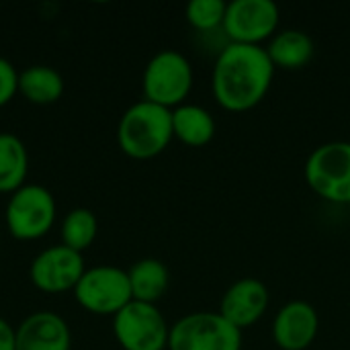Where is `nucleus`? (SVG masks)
<instances>
[{"instance_id":"10","label":"nucleus","mask_w":350,"mask_h":350,"mask_svg":"<svg viewBox=\"0 0 350 350\" xmlns=\"http://www.w3.org/2000/svg\"><path fill=\"white\" fill-rule=\"evenodd\" d=\"M84 271L86 265L80 252L64 244H55L41 250L33 258L29 267V279L39 291L57 295L64 291H74Z\"/></svg>"},{"instance_id":"3","label":"nucleus","mask_w":350,"mask_h":350,"mask_svg":"<svg viewBox=\"0 0 350 350\" xmlns=\"http://www.w3.org/2000/svg\"><path fill=\"white\" fill-rule=\"evenodd\" d=\"M193 84V66L189 57L176 49H162L154 53L142 76L144 98L170 111L187 103Z\"/></svg>"},{"instance_id":"6","label":"nucleus","mask_w":350,"mask_h":350,"mask_svg":"<svg viewBox=\"0 0 350 350\" xmlns=\"http://www.w3.org/2000/svg\"><path fill=\"white\" fill-rule=\"evenodd\" d=\"M168 350H242V330L219 312H193L170 326Z\"/></svg>"},{"instance_id":"14","label":"nucleus","mask_w":350,"mask_h":350,"mask_svg":"<svg viewBox=\"0 0 350 350\" xmlns=\"http://www.w3.org/2000/svg\"><path fill=\"white\" fill-rule=\"evenodd\" d=\"M275 70L295 72L306 68L316 55L314 39L301 29H279L265 45Z\"/></svg>"},{"instance_id":"2","label":"nucleus","mask_w":350,"mask_h":350,"mask_svg":"<svg viewBox=\"0 0 350 350\" xmlns=\"http://www.w3.org/2000/svg\"><path fill=\"white\" fill-rule=\"evenodd\" d=\"M172 139V111L146 98L125 109L117 125V144L121 152L133 160L160 156Z\"/></svg>"},{"instance_id":"22","label":"nucleus","mask_w":350,"mask_h":350,"mask_svg":"<svg viewBox=\"0 0 350 350\" xmlns=\"http://www.w3.org/2000/svg\"><path fill=\"white\" fill-rule=\"evenodd\" d=\"M0 350H16V328L0 318Z\"/></svg>"},{"instance_id":"12","label":"nucleus","mask_w":350,"mask_h":350,"mask_svg":"<svg viewBox=\"0 0 350 350\" xmlns=\"http://www.w3.org/2000/svg\"><path fill=\"white\" fill-rule=\"evenodd\" d=\"M318 310L301 299L289 301L275 314L273 340L281 350H308L318 338Z\"/></svg>"},{"instance_id":"23","label":"nucleus","mask_w":350,"mask_h":350,"mask_svg":"<svg viewBox=\"0 0 350 350\" xmlns=\"http://www.w3.org/2000/svg\"><path fill=\"white\" fill-rule=\"evenodd\" d=\"M349 221H350V205H349Z\"/></svg>"},{"instance_id":"17","label":"nucleus","mask_w":350,"mask_h":350,"mask_svg":"<svg viewBox=\"0 0 350 350\" xmlns=\"http://www.w3.org/2000/svg\"><path fill=\"white\" fill-rule=\"evenodd\" d=\"M66 90L64 76L51 66H29L18 72V94L33 105H53Z\"/></svg>"},{"instance_id":"8","label":"nucleus","mask_w":350,"mask_h":350,"mask_svg":"<svg viewBox=\"0 0 350 350\" xmlns=\"http://www.w3.org/2000/svg\"><path fill=\"white\" fill-rule=\"evenodd\" d=\"M113 334L123 350H168L170 326L158 306L129 301L113 316Z\"/></svg>"},{"instance_id":"16","label":"nucleus","mask_w":350,"mask_h":350,"mask_svg":"<svg viewBox=\"0 0 350 350\" xmlns=\"http://www.w3.org/2000/svg\"><path fill=\"white\" fill-rule=\"evenodd\" d=\"M133 301L158 304L170 287V271L158 258H142L127 271Z\"/></svg>"},{"instance_id":"7","label":"nucleus","mask_w":350,"mask_h":350,"mask_svg":"<svg viewBox=\"0 0 350 350\" xmlns=\"http://www.w3.org/2000/svg\"><path fill=\"white\" fill-rule=\"evenodd\" d=\"M74 297L86 312L94 316H117L131 297L127 271L113 265H98L86 269L78 285L74 287Z\"/></svg>"},{"instance_id":"4","label":"nucleus","mask_w":350,"mask_h":350,"mask_svg":"<svg viewBox=\"0 0 350 350\" xmlns=\"http://www.w3.org/2000/svg\"><path fill=\"white\" fill-rule=\"evenodd\" d=\"M308 187L324 201L350 205V142H326L306 160Z\"/></svg>"},{"instance_id":"1","label":"nucleus","mask_w":350,"mask_h":350,"mask_svg":"<svg viewBox=\"0 0 350 350\" xmlns=\"http://www.w3.org/2000/svg\"><path fill=\"white\" fill-rule=\"evenodd\" d=\"M275 72L265 47L226 43L213 62L211 94L228 113L252 111L267 98Z\"/></svg>"},{"instance_id":"13","label":"nucleus","mask_w":350,"mask_h":350,"mask_svg":"<svg viewBox=\"0 0 350 350\" xmlns=\"http://www.w3.org/2000/svg\"><path fill=\"white\" fill-rule=\"evenodd\" d=\"M72 332L68 322L47 310L33 312L16 326V350H70Z\"/></svg>"},{"instance_id":"9","label":"nucleus","mask_w":350,"mask_h":350,"mask_svg":"<svg viewBox=\"0 0 350 350\" xmlns=\"http://www.w3.org/2000/svg\"><path fill=\"white\" fill-rule=\"evenodd\" d=\"M281 10L273 0H234L228 2L224 35L228 43L265 47L279 31Z\"/></svg>"},{"instance_id":"20","label":"nucleus","mask_w":350,"mask_h":350,"mask_svg":"<svg viewBox=\"0 0 350 350\" xmlns=\"http://www.w3.org/2000/svg\"><path fill=\"white\" fill-rule=\"evenodd\" d=\"M228 2L224 0H191L185 8L187 23L199 33H213L224 27Z\"/></svg>"},{"instance_id":"19","label":"nucleus","mask_w":350,"mask_h":350,"mask_svg":"<svg viewBox=\"0 0 350 350\" xmlns=\"http://www.w3.org/2000/svg\"><path fill=\"white\" fill-rule=\"evenodd\" d=\"M59 236H62L64 246L82 254L86 248L92 246V242L98 236V219L90 209L76 207V209L68 211V215L64 217Z\"/></svg>"},{"instance_id":"15","label":"nucleus","mask_w":350,"mask_h":350,"mask_svg":"<svg viewBox=\"0 0 350 350\" xmlns=\"http://www.w3.org/2000/svg\"><path fill=\"white\" fill-rule=\"evenodd\" d=\"M215 117L201 105L185 103L172 109V133L174 139L189 148H203L215 137Z\"/></svg>"},{"instance_id":"21","label":"nucleus","mask_w":350,"mask_h":350,"mask_svg":"<svg viewBox=\"0 0 350 350\" xmlns=\"http://www.w3.org/2000/svg\"><path fill=\"white\" fill-rule=\"evenodd\" d=\"M16 92H18V72L6 57H0V109L6 107Z\"/></svg>"},{"instance_id":"18","label":"nucleus","mask_w":350,"mask_h":350,"mask_svg":"<svg viewBox=\"0 0 350 350\" xmlns=\"http://www.w3.org/2000/svg\"><path fill=\"white\" fill-rule=\"evenodd\" d=\"M29 152L23 139L10 131H0V193L12 195L27 185Z\"/></svg>"},{"instance_id":"5","label":"nucleus","mask_w":350,"mask_h":350,"mask_svg":"<svg viewBox=\"0 0 350 350\" xmlns=\"http://www.w3.org/2000/svg\"><path fill=\"white\" fill-rule=\"evenodd\" d=\"M55 199L43 185L27 183L8 197L4 224L12 238L31 242L43 238L55 224Z\"/></svg>"},{"instance_id":"11","label":"nucleus","mask_w":350,"mask_h":350,"mask_svg":"<svg viewBox=\"0 0 350 350\" xmlns=\"http://www.w3.org/2000/svg\"><path fill=\"white\" fill-rule=\"evenodd\" d=\"M271 306V293L269 287L254 277L238 279L228 287V291L221 297L219 314L238 330L252 328L258 324Z\"/></svg>"}]
</instances>
